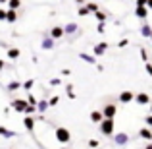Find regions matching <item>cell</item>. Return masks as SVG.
<instances>
[{
    "instance_id": "obj_1",
    "label": "cell",
    "mask_w": 152,
    "mask_h": 149,
    "mask_svg": "<svg viewBox=\"0 0 152 149\" xmlns=\"http://www.w3.org/2000/svg\"><path fill=\"white\" fill-rule=\"evenodd\" d=\"M98 126H100V132L106 138H114V134H115V120L114 118H104Z\"/></svg>"
},
{
    "instance_id": "obj_2",
    "label": "cell",
    "mask_w": 152,
    "mask_h": 149,
    "mask_svg": "<svg viewBox=\"0 0 152 149\" xmlns=\"http://www.w3.org/2000/svg\"><path fill=\"white\" fill-rule=\"evenodd\" d=\"M54 136H56V139H58V143H62V145H66V143L71 142V132L67 130V128H64V126L56 128Z\"/></svg>"
},
{
    "instance_id": "obj_3",
    "label": "cell",
    "mask_w": 152,
    "mask_h": 149,
    "mask_svg": "<svg viewBox=\"0 0 152 149\" xmlns=\"http://www.w3.org/2000/svg\"><path fill=\"white\" fill-rule=\"evenodd\" d=\"M102 114H104V118H115V114H118V105H115V103L104 105Z\"/></svg>"
},
{
    "instance_id": "obj_4",
    "label": "cell",
    "mask_w": 152,
    "mask_h": 149,
    "mask_svg": "<svg viewBox=\"0 0 152 149\" xmlns=\"http://www.w3.org/2000/svg\"><path fill=\"white\" fill-rule=\"evenodd\" d=\"M27 99H14L12 101V108H14V110H18V112H23V114H25V108H27Z\"/></svg>"
},
{
    "instance_id": "obj_5",
    "label": "cell",
    "mask_w": 152,
    "mask_h": 149,
    "mask_svg": "<svg viewBox=\"0 0 152 149\" xmlns=\"http://www.w3.org/2000/svg\"><path fill=\"white\" fill-rule=\"evenodd\" d=\"M148 14H150L148 6H135V18H139V19L145 21V19L148 18Z\"/></svg>"
},
{
    "instance_id": "obj_6",
    "label": "cell",
    "mask_w": 152,
    "mask_h": 149,
    "mask_svg": "<svg viewBox=\"0 0 152 149\" xmlns=\"http://www.w3.org/2000/svg\"><path fill=\"white\" fill-rule=\"evenodd\" d=\"M114 142H115V145L123 147V145H127V143H129V136H127L125 132H119V134H114Z\"/></svg>"
},
{
    "instance_id": "obj_7",
    "label": "cell",
    "mask_w": 152,
    "mask_h": 149,
    "mask_svg": "<svg viewBox=\"0 0 152 149\" xmlns=\"http://www.w3.org/2000/svg\"><path fill=\"white\" fill-rule=\"evenodd\" d=\"M35 122H37V118H35L33 114H25V118H23V126H25L27 132H35Z\"/></svg>"
},
{
    "instance_id": "obj_8",
    "label": "cell",
    "mask_w": 152,
    "mask_h": 149,
    "mask_svg": "<svg viewBox=\"0 0 152 149\" xmlns=\"http://www.w3.org/2000/svg\"><path fill=\"white\" fill-rule=\"evenodd\" d=\"M133 101H135L133 91H121V93H119V103L121 105H129V103H133Z\"/></svg>"
},
{
    "instance_id": "obj_9",
    "label": "cell",
    "mask_w": 152,
    "mask_h": 149,
    "mask_svg": "<svg viewBox=\"0 0 152 149\" xmlns=\"http://www.w3.org/2000/svg\"><path fill=\"white\" fill-rule=\"evenodd\" d=\"M64 33H66V37H73V35L79 33V25L77 23H66L64 25Z\"/></svg>"
},
{
    "instance_id": "obj_10",
    "label": "cell",
    "mask_w": 152,
    "mask_h": 149,
    "mask_svg": "<svg viewBox=\"0 0 152 149\" xmlns=\"http://www.w3.org/2000/svg\"><path fill=\"white\" fill-rule=\"evenodd\" d=\"M54 45H56V39H52L50 35L42 37V41H41V49L42 50H52V49H54Z\"/></svg>"
},
{
    "instance_id": "obj_11",
    "label": "cell",
    "mask_w": 152,
    "mask_h": 149,
    "mask_svg": "<svg viewBox=\"0 0 152 149\" xmlns=\"http://www.w3.org/2000/svg\"><path fill=\"white\" fill-rule=\"evenodd\" d=\"M135 103L141 105V107H145V105H150L152 103V99H150L148 93H137V95H135Z\"/></svg>"
},
{
    "instance_id": "obj_12",
    "label": "cell",
    "mask_w": 152,
    "mask_h": 149,
    "mask_svg": "<svg viewBox=\"0 0 152 149\" xmlns=\"http://www.w3.org/2000/svg\"><path fill=\"white\" fill-rule=\"evenodd\" d=\"M108 43L106 41H100V43H96V45H94V49H93V52H94V56H104V52L108 50Z\"/></svg>"
},
{
    "instance_id": "obj_13",
    "label": "cell",
    "mask_w": 152,
    "mask_h": 149,
    "mask_svg": "<svg viewBox=\"0 0 152 149\" xmlns=\"http://www.w3.org/2000/svg\"><path fill=\"white\" fill-rule=\"evenodd\" d=\"M64 35H66V33H64V25H54V27L50 29V37L56 39V41H60Z\"/></svg>"
},
{
    "instance_id": "obj_14",
    "label": "cell",
    "mask_w": 152,
    "mask_h": 149,
    "mask_svg": "<svg viewBox=\"0 0 152 149\" xmlns=\"http://www.w3.org/2000/svg\"><path fill=\"white\" fill-rule=\"evenodd\" d=\"M79 58H81L83 62H87V64H93V66H96V56L89 54V52H79Z\"/></svg>"
},
{
    "instance_id": "obj_15",
    "label": "cell",
    "mask_w": 152,
    "mask_h": 149,
    "mask_svg": "<svg viewBox=\"0 0 152 149\" xmlns=\"http://www.w3.org/2000/svg\"><path fill=\"white\" fill-rule=\"evenodd\" d=\"M139 136H141V138L145 139V142H152V128H150V126H145V128H141Z\"/></svg>"
},
{
    "instance_id": "obj_16",
    "label": "cell",
    "mask_w": 152,
    "mask_h": 149,
    "mask_svg": "<svg viewBox=\"0 0 152 149\" xmlns=\"http://www.w3.org/2000/svg\"><path fill=\"white\" fill-rule=\"evenodd\" d=\"M104 120V114H102V110H93L91 112V122H94V124H100Z\"/></svg>"
},
{
    "instance_id": "obj_17",
    "label": "cell",
    "mask_w": 152,
    "mask_h": 149,
    "mask_svg": "<svg viewBox=\"0 0 152 149\" xmlns=\"http://www.w3.org/2000/svg\"><path fill=\"white\" fill-rule=\"evenodd\" d=\"M141 35L145 39H150V35H152V25L150 23H142L141 25Z\"/></svg>"
},
{
    "instance_id": "obj_18",
    "label": "cell",
    "mask_w": 152,
    "mask_h": 149,
    "mask_svg": "<svg viewBox=\"0 0 152 149\" xmlns=\"http://www.w3.org/2000/svg\"><path fill=\"white\" fill-rule=\"evenodd\" d=\"M15 19H18V10H12V8H8V12H6V21L14 23Z\"/></svg>"
},
{
    "instance_id": "obj_19",
    "label": "cell",
    "mask_w": 152,
    "mask_h": 149,
    "mask_svg": "<svg viewBox=\"0 0 152 149\" xmlns=\"http://www.w3.org/2000/svg\"><path fill=\"white\" fill-rule=\"evenodd\" d=\"M94 18H96V21H102V23H106V19H108V14H106V12H102L100 8H98V10L94 12Z\"/></svg>"
},
{
    "instance_id": "obj_20",
    "label": "cell",
    "mask_w": 152,
    "mask_h": 149,
    "mask_svg": "<svg viewBox=\"0 0 152 149\" xmlns=\"http://www.w3.org/2000/svg\"><path fill=\"white\" fill-rule=\"evenodd\" d=\"M19 54H21V52H19V49H15V47H10V49H8V58L10 60H15Z\"/></svg>"
},
{
    "instance_id": "obj_21",
    "label": "cell",
    "mask_w": 152,
    "mask_h": 149,
    "mask_svg": "<svg viewBox=\"0 0 152 149\" xmlns=\"http://www.w3.org/2000/svg\"><path fill=\"white\" fill-rule=\"evenodd\" d=\"M0 136H2V138H14L15 132L14 130H8V128H4V126H0Z\"/></svg>"
},
{
    "instance_id": "obj_22",
    "label": "cell",
    "mask_w": 152,
    "mask_h": 149,
    "mask_svg": "<svg viewBox=\"0 0 152 149\" xmlns=\"http://www.w3.org/2000/svg\"><path fill=\"white\" fill-rule=\"evenodd\" d=\"M48 107H50V105H48V101H45V99H41V101L37 103V110L41 112V114H42V112H45Z\"/></svg>"
},
{
    "instance_id": "obj_23",
    "label": "cell",
    "mask_w": 152,
    "mask_h": 149,
    "mask_svg": "<svg viewBox=\"0 0 152 149\" xmlns=\"http://www.w3.org/2000/svg\"><path fill=\"white\" fill-rule=\"evenodd\" d=\"M6 89L10 91V93H14V91L21 89V83H19V82H10V83H8V87H6Z\"/></svg>"
},
{
    "instance_id": "obj_24",
    "label": "cell",
    "mask_w": 152,
    "mask_h": 149,
    "mask_svg": "<svg viewBox=\"0 0 152 149\" xmlns=\"http://www.w3.org/2000/svg\"><path fill=\"white\" fill-rule=\"evenodd\" d=\"M8 8H12V10H19V8H21V0H8Z\"/></svg>"
},
{
    "instance_id": "obj_25",
    "label": "cell",
    "mask_w": 152,
    "mask_h": 149,
    "mask_svg": "<svg viewBox=\"0 0 152 149\" xmlns=\"http://www.w3.org/2000/svg\"><path fill=\"white\" fill-rule=\"evenodd\" d=\"M91 12H89V8L83 4V6H79V10H77V16H81V18H85V16H89Z\"/></svg>"
},
{
    "instance_id": "obj_26",
    "label": "cell",
    "mask_w": 152,
    "mask_h": 149,
    "mask_svg": "<svg viewBox=\"0 0 152 149\" xmlns=\"http://www.w3.org/2000/svg\"><path fill=\"white\" fill-rule=\"evenodd\" d=\"M35 85V79H27L25 83H21V89H25V91H31V87Z\"/></svg>"
},
{
    "instance_id": "obj_27",
    "label": "cell",
    "mask_w": 152,
    "mask_h": 149,
    "mask_svg": "<svg viewBox=\"0 0 152 149\" xmlns=\"http://www.w3.org/2000/svg\"><path fill=\"white\" fill-rule=\"evenodd\" d=\"M85 6H87V8H89V12H91V14H94V12H96V10H98V4H96V2H87V4H85Z\"/></svg>"
},
{
    "instance_id": "obj_28",
    "label": "cell",
    "mask_w": 152,
    "mask_h": 149,
    "mask_svg": "<svg viewBox=\"0 0 152 149\" xmlns=\"http://www.w3.org/2000/svg\"><path fill=\"white\" fill-rule=\"evenodd\" d=\"M66 93L69 99H75V91H73V85H66Z\"/></svg>"
},
{
    "instance_id": "obj_29",
    "label": "cell",
    "mask_w": 152,
    "mask_h": 149,
    "mask_svg": "<svg viewBox=\"0 0 152 149\" xmlns=\"http://www.w3.org/2000/svg\"><path fill=\"white\" fill-rule=\"evenodd\" d=\"M35 112H37V105H27L25 114H35Z\"/></svg>"
},
{
    "instance_id": "obj_30",
    "label": "cell",
    "mask_w": 152,
    "mask_h": 149,
    "mask_svg": "<svg viewBox=\"0 0 152 149\" xmlns=\"http://www.w3.org/2000/svg\"><path fill=\"white\" fill-rule=\"evenodd\" d=\"M58 103H60V97H58V95H54V97L48 99V105H50V107H56Z\"/></svg>"
},
{
    "instance_id": "obj_31",
    "label": "cell",
    "mask_w": 152,
    "mask_h": 149,
    "mask_svg": "<svg viewBox=\"0 0 152 149\" xmlns=\"http://www.w3.org/2000/svg\"><path fill=\"white\" fill-rule=\"evenodd\" d=\"M127 45H129V39H121V41H118V47H119V49H125Z\"/></svg>"
},
{
    "instance_id": "obj_32",
    "label": "cell",
    "mask_w": 152,
    "mask_h": 149,
    "mask_svg": "<svg viewBox=\"0 0 152 149\" xmlns=\"http://www.w3.org/2000/svg\"><path fill=\"white\" fill-rule=\"evenodd\" d=\"M50 85H52V87L62 85V79H60V78H52V79H50Z\"/></svg>"
},
{
    "instance_id": "obj_33",
    "label": "cell",
    "mask_w": 152,
    "mask_h": 149,
    "mask_svg": "<svg viewBox=\"0 0 152 149\" xmlns=\"http://www.w3.org/2000/svg\"><path fill=\"white\" fill-rule=\"evenodd\" d=\"M145 68H146V74L152 78V62H150V60H148V62H145Z\"/></svg>"
},
{
    "instance_id": "obj_34",
    "label": "cell",
    "mask_w": 152,
    "mask_h": 149,
    "mask_svg": "<svg viewBox=\"0 0 152 149\" xmlns=\"http://www.w3.org/2000/svg\"><path fill=\"white\" fill-rule=\"evenodd\" d=\"M27 103H29V105H37L39 101L35 99V95H31V93H29V95H27Z\"/></svg>"
},
{
    "instance_id": "obj_35",
    "label": "cell",
    "mask_w": 152,
    "mask_h": 149,
    "mask_svg": "<svg viewBox=\"0 0 152 149\" xmlns=\"http://www.w3.org/2000/svg\"><path fill=\"white\" fill-rule=\"evenodd\" d=\"M141 58L145 60V62H148V60H150V58H148V52H146V49H141Z\"/></svg>"
},
{
    "instance_id": "obj_36",
    "label": "cell",
    "mask_w": 152,
    "mask_h": 149,
    "mask_svg": "<svg viewBox=\"0 0 152 149\" xmlns=\"http://www.w3.org/2000/svg\"><path fill=\"white\" fill-rule=\"evenodd\" d=\"M104 29H106V23L98 21V25H96V31H98V33H104Z\"/></svg>"
},
{
    "instance_id": "obj_37",
    "label": "cell",
    "mask_w": 152,
    "mask_h": 149,
    "mask_svg": "<svg viewBox=\"0 0 152 149\" xmlns=\"http://www.w3.org/2000/svg\"><path fill=\"white\" fill-rule=\"evenodd\" d=\"M98 145H100V143L96 142V139H89V147H93V149H96Z\"/></svg>"
},
{
    "instance_id": "obj_38",
    "label": "cell",
    "mask_w": 152,
    "mask_h": 149,
    "mask_svg": "<svg viewBox=\"0 0 152 149\" xmlns=\"http://www.w3.org/2000/svg\"><path fill=\"white\" fill-rule=\"evenodd\" d=\"M6 12L8 10H0V21H6Z\"/></svg>"
},
{
    "instance_id": "obj_39",
    "label": "cell",
    "mask_w": 152,
    "mask_h": 149,
    "mask_svg": "<svg viewBox=\"0 0 152 149\" xmlns=\"http://www.w3.org/2000/svg\"><path fill=\"white\" fill-rule=\"evenodd\" d=\"M145 122H146V126H150V128H152V114L146 116V118H145Z\"/></svg>"
},
{
    "instance_id": "obj_40",
    "label": "cell",
    "mask_w": 152,
    "mask_h": 149,
    "mask_svg": "<svg viewBox=\"0 0 152 149\" xmlns=\"http://www.w3.org/2000/svg\"><path fill=\"white\" fill-rule=\"evenodd\" d=\"M146 2H148V0H137L135 6H146Z\"/></svg>"
},
{
    "instance_id": "obj_41",
    "label": "cell",
    "mask_w": 152,
    "mask_h": 149,
    "mask_svg": "<svg viewBox=\"0 0 152 149\" xmlns=\"http://www.w3.org/2000/svg\"><path fill=\"white\" fill-rule=\"evenodd\" d=\"M71 74V70H67V68H64V70H62V76H69Z\"/></svg>"
},
{
    "instance_id": "obj_42",
    "label": "cell",
    "mask_w": 152,
    "mask_h": 149,
    "mask_svg": "<svg viewBox=\"0 0 152 149\" xmlns=\"http://www.w3.org/2000/svg\"><path fill=\"white\" fill-rule=\"evenodd\" d=\"M96 70H98V72H104V66H102V64H98V62H96Z\"/></svg>"
},
{
    "instance_id": "obj_43",
    "label": "cell",
    "mask_w": 152,
    "mask_h": 149,
    "mask_svg": "<svg viewBox=\"0 0 152 149\" xmlns=\"http://www.w3.org/2000/svg\"><path fill=\"white\" fill-rule=\"evenodd\" d=\"M75 4H79V6H83V4H87V0H75Z\"/></svg>"
},
{
    "instance_id": "obj_44",
    "label": "cell",
    "mask_w": 152,
    "mask_h": 149,
    "mask_svg": "<svg viewBox=\"0 0 152 149\" xmlns=\"http://www.w3.org/2000/svg\"><path fill=\"white\" fill-rule=\"evenodd\" d=\"M145 149H152V142H146V145H145Z\"/></svg>"
},
{
    "instance_id": "obj_45",
    "label": "cell",
    "mask_w": 152,
    "mask_h": 149,
    "mask_svg": "<svg viewBox=\"0 0 152 149\" xmlns=\"http://www.w3.org/2000/svg\"><path fill=\"white\" fill-rule=\"evenodd\" d=\"M146 6H148V10L152 12V0H148V2H146Z\"/></svg>"
},
{
    "instance_id": "obj_46",
    "label": "cell",
    "mask_w": 152,
    "mask_h": 149,
    "mask_svg": "<svg viewBox=\"0 0 152 149\" xmlns=\"http://www.w3.org/2000/svg\"><path fill=\"white\" fill-rule=\"evenodd\" d=\"M4 70V60H0V72Z\"/></svg>"
},
{
    "instance_id": "obj_47",
    "label": "cell",
    "mask_w": 152,
    "mask_h": 149,
    "mask_svg": "<svg viewBox=\"0 0 152 149\" xmlns=\"http://www.w3.org/2000/svg\"><path fill=\"white\" fill-rule=\"evenodd\" d=\"M0 4H8V0H0Z\"/></svg>"
},
{
    "instance_id": "obj_48",
    "label": "cell",
    "mask_w": 152,
    "mask_h": 149,
    "mask_svg": "<svg viewBox=\"0 0 152 149\" xmlns=\"http://www.w3.org/2000/svg\"><path fill=\"white\" fill-rule=\"evenodd\" d=\"M150 114H152V103H150Z\"/></svg>"
},
{
    "instance_id": "obj_49",
    "label": "cell",
    "mask_w": 152,
    "mask_h": 149,
    "mask_svg": "<svg viewBox=\"0 0 152 149\" xmlns=\"http://www.w3.org/2000/svg\"><path fill=\"white\" fill-rule=\"evenodd\" d=\"M60 149H67V147H60Z\"/></svg>"
},
{
    "instance_id": "obj_50",
    "label": "cell",
    "mask_w": 152,
    "mask_h": 149,
    "mask_svg": "<svg viewBox=\"0 0 152 149\" xmlns=\"http://www.w3.org/2000/svg\"><path fill=\"white\" fill-rule=\"evenodd\" d=\"M150 41H152V35H150Z\"/></svg>"
}]
</instances>
